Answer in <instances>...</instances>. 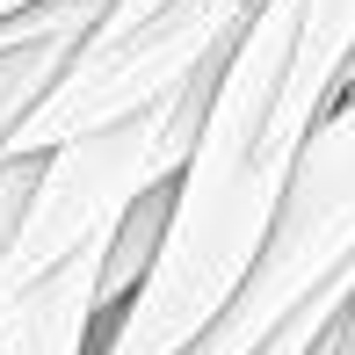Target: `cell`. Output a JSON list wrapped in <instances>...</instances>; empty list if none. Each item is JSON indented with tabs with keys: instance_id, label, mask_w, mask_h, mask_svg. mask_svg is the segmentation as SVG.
<instances>
[{
	"instance_id": "9",
	"label": "cell",
	"mask_w": 355,
	"mask_h": 355,
	"mask_svg": "<svg viewBox=\"0 0 355 355\" xmlns=\"http://www.w3.org/2000/svg\"><path fill=\"white\" fill-rule=\"evenodd\" d=\"M312 355H355V297L334 312V327L319 334V348H312Z\"/></svg>"
},
{
	"instance_id": "2",
	"label": "cell",
	"mask_w": 355,
	"mask_h": 355,
	"mask_svg": "<svg viewBox=\"0 0 355 355\" xmlns=\"http://www.w3.org/2000/svg\"><path fill=\"white\" fill-rule=\"evenodd\" d=\"M211 80H218V66L182 80L174 94H159L138 116H116L102 131H80L66 145H51V153H37L29 203L15 218L8 254H0V304L22 297L29 283H44L58 261L116 239V225L182 174L189 138H196L203 102H211Z\"/></svg>"
},
{
	"instance_id": "6",
	"label": "cell",
	"mask_w": 355,
	"mask_h": 355,
	"mask_svg": "<svg viewBox=\"0 0 355 355\" xmlns=\"http://www.w3.org/2000/svg\"><path fill=\"white\" fill-rule=\"evenodd\" d=\"M102 8L109 0H58V15L37 29V37H22V44L0 51V153H8V131L29 116V102H37V94L58 80V66L87 44V29L102 22Z\"/></svg>"
},
{
	"instance_id": "10",
	"label": "cell",
	"mask_w": 355,
	"mask_h": 355,
	"mask_svg": "<svg viewBox=\"0 0 355 355\" xmlns=\"http://www.w3.org/2000/svg\"><path fill=\"white\" fill-rule=\"evenodd\" d=\"M153 8H167V0H109L94 29H123V22H138V15H153Z\"/></svg>"
},
{
	"instance_id": "7",
	"label": "cell",
	"mask_w": 355,
	"mask_h": 355,
	"mask_svg": "<svg viewBox=\"0 0 355 355\" xmlns=\"http://www.w3.org/2000/svg\"><path fill=\"white\" fill-rule=\"evenodd\" d=\"M29 182H37V159H0V254L15 239V218L29 203Z\"/></svg>"
},
{
	"instance_id": "12",
	"label": "cell",
	"mask_w": 355,
	"mask_h": 355,
	"mask_svg": "<svg viewBox=\"0 0 355 355\" xmlns=\"http://www.w3.org/2000/svg\"><path fill=\"white\" fill-rule=\"evenodd\" d=\"M348 87H355V58H348ZM348 87H341V94H348Z\"/></svg>"
},
{
	"instance_id": "5",
	"label": "cell",
	"mask_w": 355,
	"mask_h": 355,
	"mask_svg": "<svg viewBox=\"0 0 355 355\" xmlns=\"http://www.w3.org/2000/svg\"><path fill=\"white\" fill-rule=\"evenodd\" d=\"M102 247L58 261L44 283H29L22 297L0 304V355H94V334H102Z\"/></svg>"
},
{
	"instance_id": "8",
	"label": "cell",
	"mask_w": 355,
	"mask_h": 355,
	"mask_svg": "<svg viewBox=\"0 0 355 355\" xmlns=\"http://www.w3.org/2000/svg\"><path fill=\"white\" fill-rule=\"evenodd\" d=\"M51 15H58V0H37V8L8 15V22H0V51H8V44H22V37H37V29L51 22Z\"/></svg>"
},
{
	"instance_id": "1",
	"label": "cell",
	"mask_w": 355,
	"mask_h": 355,
	"mask_svg": "<svg viewBox=\"0 0 355 355\" xmlns=\"http://www.w3.org/2000/svg\"><path fill=\"white\" fill-rule=\"evenodd\" d=\"M355 0H254L218 58L203 123L167 182L159 247L94 334V355H182L276 225L312 131L348 87Z\"/></svg>"
},
{
	"instance_id": "11",
	"label": "cell",
	"mask_w": 355,
	"mask_h": 355,
	"mask_svg": "<svg viewBox=\"0 0 355 355\" xmlns=\"http://www.w3.org/2000/svg\"><path fill=\"white\" fill-rule=\"evenodd\" d=\"M22 8H37V0H0V22H8V15H22Z\"/></svg>"
},
{
	"instance_id": "4",
	"label": "cell",
	"mask_w": 355,
	"mask_h": 355,
	"mask_svg": "<svg viewBox=\"0 0 355 355\" xmlns=\"http://www.w3.org/2000/svg\"><path fill=\"white\" fill-rule=\"evenodd\" d=\"M254 0H167L123 29H87V44L58 66V80L29 102V116L8 131L0 159H37L80 131H102L116 116H138L182 80L211 73L232 51Z\"/></svg>"
},
{
	"instance_id": "3",
	"label": "cell",
	"mask_w": 355,
	"mask_h": 355,
	"mask_svg": "<svg viewBox=\"0 0 355 355\" xmlns=\"http://www.w3.org/2000/svg\"><path fill=\"white\" fill-rule=\"evenodd\" d=\"M348 268H355V87L312 131V153H304L261 254L247 261V276L225 290V304L196 327L182 355H261Z\"/></svg>"
}]
</instances>
